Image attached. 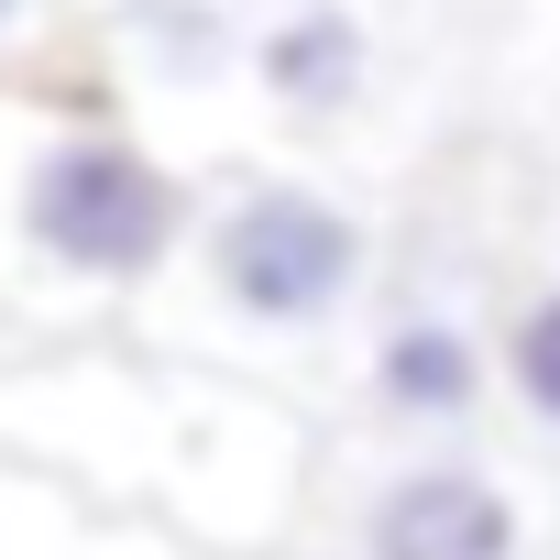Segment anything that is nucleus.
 <instances>
[{
  "label": "nucleus",
  "instance_id": "f257e3e1",
  "mask_svg": "<svg viewBox=\"0 0 560 560\" xmlns=\"http://www.w3.org/2000/svg\"><path fill=\"white\" fill-rule=\"evenodd\" d=\"M198 198L187 176L100 121L0 100V287L12 298H143L187 264Z\"/></svg>",
  "mask_w": 560,
  "mask_h": 560
},
{
  "label": "nucleus",
  "instance_id": "f03ea898",
  "mask_svg": "<svg viewBox=\"0 0 560 560\" xmlns=\"http://www.w3.org/2000/svg\"><path fill=\"white\" fill-rule=\"evenodd\" d=\"M187 264H198V298L253 330V341H308L330 330L352 298H363V264H374V231L352 198L308 187V176H242L198 209L187 231Z\"/></svg>",
  "mask_w": 560,
  "mask_h": 560
},
{
  "label": "nucleus",
  "instance_id": "7ed1b4c3",
  "mask_svg": "<svg viewBox=\"0 0 560 560\" xmlns=\"http://www.w3.org/2000/svg\"><path fill=\"white\" fill-rule=\"evenodd\" d=\"M363 560H527V516L483 462H407L363 505Z\"/></svg>",
  "mask_w": 560,
  "mask_h": 560
},
{
  "label": "nucleus",
  "instance_id": "20e7f679",
  "mask_svg": "<svg viewBox=\"0 0 560 560\" xmlns=\"http://www.w3.org/2000/svg\"><path fill=\"white\" fill-rule=\"evenodd\" d=\"M242 89L275 110V121H352L363 89H374V34L352 0H287V12H264L253 23V56H242Z\"/></svg>",
  "mask_w": 560,
  "mask_h": 560
},
{
  "label": "nucleus",
  "instance_id": "39448f33",
  "mask_svg": "<svg viewBox=\"0 0 560 560\" xmlns=\"http://www.w3.org/2000/svg\"><path fill=\"white\" fill-rule=\"evenodd\" d=\"M494 352L472 341V319H451V308H396L385 330H374V363H363V385H374V407L396 418V429H462L483 396H494Z\"/></svg>",
  "mask_w": 560,
  "mask_h": 560
},
{
  "label": "nucleus",
  "instance_id": "423d86ee",
  "mask_svg": "<svg viewBox=\"0 0 560 560\" xmlns=\"http://www.w3.org/2000/svg\"><path fill=\"white\" fill-rule=\"evenodd\" d=\"M121 56L154 89H209V78H242L253 34L231 23V0H132L121 12Z\"/></svg>",
  "mask_w": 560,
  "mask_h": 560
},
{
  "label": "nucleus",
  "instance_id": "0eeeda50",
  "mask_svg": "<svg viewBox=\"0 0 560 560\" xmlns=\"http://www.w3.org/2000/svg\"><path fill=\"white\" fill-rule=\"evenodd\" d=\"M505 385H516V407L538 418V429H560V287H538L516 319H505Z\"/></svg>",
  "mask_w": 560,
  "mask_h": 560
},
{
  "label": "nucleus",
  "instance_id": "6e6552de",
  "mask_svg": "<svg viewBox=\"0 0 560 560\" xmlns=\"http://www.w3.org/2000/svg\"><path fill=\"white\" fill-rule=\"evenodd\" d=\"M34 34H45V0H0V67H12Z\"/></svg>",
  "mask_w": 560,
  "mask_h": 560
}]
</instances>
